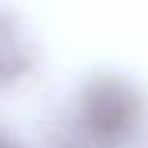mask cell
Returning <instances> with one entry per match:
<instances>
[{
	"label": "cell",
	"instance_id": "cell-1",
	"mask_svg": "<svg viewBox=\"0 0 148 148\" xmlns=\"http://www.w3.org/2000/svg\"><path fill=\"white\" fill-rule=\"evenodd\" d=\"M148 104L143 92L120 74H97L76 95L74 120L102 148H125L143 130Z\"/></svg>",
	"mask_w": 148,
	"mask_h": 148
},
{
	"label": "cell",
	"instance_id": "cell-2",
	"mask_svg": "<svg viewBox=\"0 0 148 148\" xmlns=\"http://www.w3.org/2000/svg\"><path fill=\"white\" fill-rule=\"evenodd\" d=\"M35 69V49L21 25L0 14V88L21 83Z\"/></svg>",
	"mask_w": 148,
	"mask_h": 148
},
{
	"label": "cell",
	"instance_id": "cell-3",
	"mask_svg": "<svg viewBox=\"0 0 148 148\" xmlns=\"http://www.w3.org/2000/svg\"><path fill=\"white\" fill-rule=\"evenodd\" d=\"M44 148H102V146L92 136H88L74 118H69L53 125V130L44 139Z\"/></svg>",
	"mask_w": 148,
	"mask_h": 148
},
{
	"label": "cell",
	"instance_id": "cell-4",
	"mask_svg": "<svg viewBox=\"0 0 148 148\" xmlns=\"http://www.w3.org/2000/svg\"><path fill=\"white\" fill-rule=\"evenodd\" d=\"M0 148H21V143L12 134H7L5 130H0Z\"/></svg>",
	"mask_w": 148,
	"mask_h": 148
}]
</instances>
